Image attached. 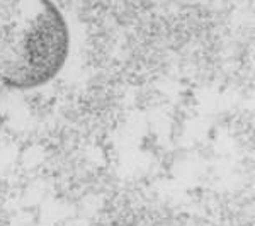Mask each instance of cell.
<instances>
[{"label":"cell","instance_id":"cell-1","mask_svg":"<svg viewBox=\"0 0 255 226\" xmlns=\"http://www.w3.org/2000/svg\"><path fill=\"white\" fill-rule=\"evenodd\" d=\"M26 7L0 31V84L15 90L51 82L70 53V29L58 7L48 0Z\"/></svg>","mask_w":255,"mask_h":226}]
</instances>
